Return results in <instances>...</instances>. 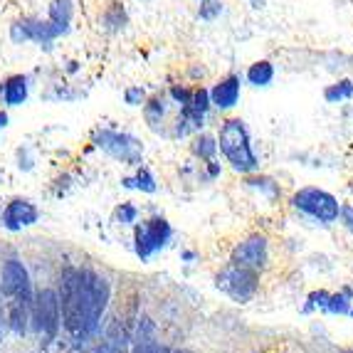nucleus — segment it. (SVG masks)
<instances>
[{
    "mask_svg": "<svg viewBox=\"0 0 353 353\" xmlns=\"http://www.w3.org/2000/svg\"><path fill=\"white\" fill-rule=\"evenodd\" d=\"M215 136H218L220 156H223L225 163H228L237 176L245 178L262 168V161H259L257 151H254V143H252V131H250L248 121L242 117H232V114L223 117Z\"/></svg>",
    "mask_w": 353,
    "mask_h": 353,
    "instance_id": "f257e3e1",
    "label": "nucleus"
},
{
    "mask_svg": "<svg viewBox=\"0 0 353 353\" xmlns=\"http://www.w3.org/2000/svg\"><path fill=\"white\" fill-rule=\"evenodd\" d=\"M0 289L8 296V324L15 334L23 336L28 326L30 306H32V282L23 262L8 259L0 272Z\"/></svg>",
    "mask_w": 353,
    "mask_h": 353,
    "instance_id": "f03ea898",
    "label": "nucleus"
},
{
    "mask_svg": "<svg viewBox=\"0 0 353 353\" xmlns=\"http://www.w3.org/2000/svg\"><path fill=\"white\" fill-rule=\"evenodd\" d=\"M92 143H94V148H99L101 153H106L109 159H114L121 165L136 168V165L143 163L146 146H143L141 139L136 134H131V131L99 124L92 129Z\"/></svg>",
    "mask_w": 353,
    "mask_h": 353,
    "instance_id": "7ed1b4c3",
    "label": "nucleus"
},
{
    "mask_svg": "<svg viewBox=\"0 0 353 353\" xmlns=\"http://www.w3.org/2000/svg\"><path fill=\"white\" fill-rule=\"evenodd\" d=\"M59 314L62 324L74 339H87L84 336V309H82V272L65 270L59 279Z\"/></svg>",
    "mask_w": 353,
    "mask_h": 353,
    "instance_id": "20e7f679",
    "label": "nucleus"
},
{
    "mask_svg": "<svg viewBox=\"0 0 353 353\" xmlns=\"http://www.w3.org/2000/svg\"><path fill=\"white\" fill-rule=\"evenodd\" d=\"M289 205L321 225H334L339 220V215H341L339 198L334 193H329V190L316 188V185H304V188L294 190L292 198H289Z\"/></svg>",
    "mask_w": 353,
    "mask_h": 353,
    "instance_id": "39448f33",
    "label": "nucleus"
},
{
    "mask_svg": "<svg viewBox=\"0 0 353 353\" xmlns=\"http://www.w3.org/2000/svg\"><path fill=\"white\" fill-rule=\"evenodd\" d=\"M82 272V309H84V336H92L99 326L104 309L109 304L112 289L101 274L92 270H79Z\"/></svg>",
    "mask_w": 353,
    "mask_h": 353,
    "instance_id": "423d86ee",
    "label": "nucleus"
},
{
    "mask_svg": "<svg viewBox=\"0 0 353 353\" xmlns=\"http://www.w3.org/2000/svg\"><path fill=\"white\" fill-rule=\"evenodd\" d=\"M173 237V225L163 218V215H153V218H146L141 223H136L134 228V250L136 254L141 257V262L151 259L156 252L171 242Z\"/></svg>",
    "mask_w": 353,
    "mask_h": 353,
    "instance_id": "0eeeda50",
    "label": "nucleus"
},
{
    "mask_svg": "<svg viewBox=\"0 0 353 353\" xmlns=\"http://www.w3.org/2000/svg\"><path fill=\"white\" fill-rule=\"evenodd\" d=\"M30 314H32V324H35V331L42 339V343H52L59 334V324H62L57 292L54 289H40L32 296Z\"/></svg>",
    "mask_w": 353,
    "mask_h": 353,
    "instance_id": "6e6552de",
    "label": "nucleus"
},
{
    "mask_svg": "<svg viewBox=\"0 0 353 353\" xmlns=\"http://www.w3.org/2000/svg\"><path fill=\"white\" fill-rule=\"evenodd\" d=\"M242 89H245V79H242V72L237 70H228L225 74L215 77L208 84L212 109L218 117H228V114L235 112L242 101Z\"/></svg>",
    "mask_w": 353,
    "mask_h": 353,
    "instance_id": "1a4fd4ad",
    "label": "nucleus"
},
{
    "mask_svg": "<svg viewBox=\"0 0 353 353\" xmlns=\"http://www.w3.org/2000/svg\"><path fill=\"white\" fill-rule=\"evenodd\" d=\"M215 287L228 294L232 301H250L259 289V272L248 270V267H237V265H228L215 279Z\"/></svg>",
    "mask_w": 353,
    "mask_h": 353,
    "instance_id": "9d476101",
    "label": "nucleus"
},
{
    "mask_svg": "<svg viewBox=\"0 0 353 353\" xmlns=\"http://www.w3.org/2000/svg\"><path fill=\"white\" fill-rule=\"evenodd\" d=\"M270 262V242L265 235H250L237 242L230 252V265L248 267V270L262 272Z\"/></svg>",
    "mask_w": 353,
    "mask_h": 353,
    "instance_id": "9b49d317",
    "label": "nucleus"
},
{
    "mask_svg": "<svg viewBox=\"0 0 353 353\" xmlns=\"http://www.w3.org/2000/svg\"><path fill=\"white\" fill-rule=\"evenodd\" d=\"M173 112H176V109H173L171 99H168L163 87L153 89L141 106V117H143L146 129L156 136H163V139H165V129H168V121H171Z\"/></svg>",
    "mask_w": 353,
    "mask_h": 353,
    "instance_id": "f8f14e48",
    "label": "nucleus"
},
{
    "mask_svg": "<svg viewBox=\"0 0 353 353\" xmlns=\"http://www.w3.org/2000/svg\"><path fill=\"white\" fill-rule=\"evenodd\" d=\"M97 28L106 37L124 35L126 30L131 28V12L124 0H106L104 6H101L99 15H97Z\"/></svg>",
    "mask_w": 353,
    "mask_h": 353,
    "instance_id": "ddd939ff",
    "label": "nucleus"
},
{
    "mask_svg": "<svg viewBox=\"0 0 353 353\" xmlns=\"http://www.w3.org/2000/svg\"><path fill=\"white\" fill-rule=\"evenodd\" d=\"M23 25H25V32H28V42H35L40 48L45 50H52V45L59 40V37H65L70 30L62 28V25L52 23V20H42L37 15H23Z\"/></svg>",
    "mask_w": 353,
    "mask_h": 353,
    "instance_id": "4468645a",
    "label": "nucleus"
},
{
    "mask_svg": "<svg viewBox=\"0 0 353 353\" xmlns=\"http://www.w3.org/2000/svg\"><path fill=\"white\" fill-rule=\"evenodd\" d=\"M40 220V210H37L35 203L25 201V198H15L6 205L3 210V225L12 232H18L23 228H30Z\"/></svg>",
    "mask_w": 353,
    "mask_h": 353,
    "instance_id": "2eb2a0df",
    "label": "nucleus"
},
{
    "mask_svg": "<svg viewBox=\"0 0 353 353\" xmlns=\"http://www.w3.org/2000/svg\"><path fill=\"white\" fill-rule=\"evenodd\" d=\"M30 87H32V82L23 72L8 74L6 79H0V104L10 106V109L23 106L30 99Z\"/></svg>",
    "mask_w": 353,
    "mask_h": 353,
    "instance_id": "dca6fc26",
    "label": "nucleus"
},
{
    "mask_svg": "<svg viewBox=\"0 0 353 353\" xmlns=\"http://www.w3.org/2000/svg\"><path fill=\"white\" fill-rule=\"evenodd\" d=\"M242 79L252 89H270L274 84V79H277V65L267 57H259L245 67Z\"/></svg>",
    "mask_w": 353,
    "mask_h": 353,
    "instance_id": "f3484780",
    "label": "nucleus"
},
{
    "mask_svg": "<svg viewBox=\"0 0 353 353\" xmlns=\"http://www.w3.org/2000/svg\"><path fill=\"white\" fill-rule=\"evenodd\" d=\"M188 151L195 161H201V163H208V161H215L220 156V148H218V136L215 131L210 129H203L198 134H193L188 139Z\"/></svg>",
    "mask_w": 353,
    "mask_h": 353,
    "instance_id": "a211bd4d",
    "label": "nucleus"
},
{
    "mask_svg": "<svg viewBox=\"0 0 353 353\" xmlns=\"http://www.w3.org/2000/svg\"><path fill=\"white\" fill-rule=\"evenodd\" d=\"M131 353H171V351H168L165 346H161L153 321L143 316L141 324H139V331H136L134 351H131Z\"/></svg>",
    "mask_w": 353,
    "mask_h": 353,
    "instance_id": "6ab92c4d",
    "label": "nucleus"
},
{
    "mask_svg": "<svg viewBox=\"0 0 353 353\" xmlns=\"http://www.w3.org/2000/svg\"><path fill=\"white\" fill-rule=\"evenodd\" d=\"M121 185H124L126 190H139V193H146V195L159 193V181H156L151 168L143 163L136 165L134 176H126L124 181H121Z\"/></svg>",
    "mask_w": 353,
    "mask_h": 353,
    "instance_id": "aec40b11",
    "label": "nucleus"
},
{
    "mask_svg": "<svg viewBox=\"0 0 353 353\" xmlns=\"http://www.w3.org/2000/svg\"><path fill=\"white\" fill-rule=\"evenodd\" d=\"M321 99L331 106L346 104V101H353V79L351 77H339L334 82H329L324 89H321Z\"/></svg>",
    "mask_w": 353,
    "mask_h": 353,
    "instance_id": "412c9836",
    "label": "nucleus"
},
{
    "mask_svg": "<svg viewBox=\"0 0 353 353\" xmlns=\"http://www.w3.org/2000/svg\"><path fill=\"white\" fill-rule=\"evenodd\" d=\"M245 185L254 193H259L262 198H267L270 203H277L279 195H282V188H279V183L274 181L272 176H265V173H250L245 176Z\"/></svg>",
    "mask_w": 353,
    "mask_h": 353,
    "instance_id": "4be33fe9",
    "label": "nucleus"
},
{
    "mask_svg": "<svg viewBox=\"0 0 353 353\" xmlns=\"http://www.w3.org/2000/svg\"><path fill=\"white\" fill-rule=\"evenodd\" d=\"M74 15H77V3H74V0H50L48 20H52V23L62 25V28L72 30Z\"/></svg>",
    "mask_w": 353,
    "mask_h": 353,
    "instance_id": "5701e85b",
    "label": "nucleus"
},
{
    "mask_svg": "<svg viewBox=\"0 0 353 353\" xmlns=\"http://www.w3.org/2000/svg\"><path fill=\"white\" fill-rule=\"evenodd\" d=\"M82 89H74L67 82H52L50 84V92H45V101H77L82 99Z\"/></svg>",
    "mask_w": 353,
    "mask_h": 353,
    "instance_id": "b1692460",
    "label": "nucleus"
},
{
    "mask_svg": "<svg viewBox=\"0 0 353 353\" xmlns=\"http://www.w3.org/2000/svg\"><path fill=\"white\" fill-rule=\"evenodd\" d=\"M181 77L195 87V84H205L208 79H210V70H208V65L203 62V59H193V62H188V65H183Z\"/></svg>",
    "mask_w": 353,
    "mask_h": 353,
    "instance_id": "393cba45",
    "label": "nucleus"
},
{
    "mask_svg": "<svg viewBox=\"0 0 353 353\" xmlns=\"http://www.w3.org/2000/svg\"><path fill=\"white\" fill-rule=\"evenodd\" d=\"M225 12V0H203L195 8V20L201 23H215L220 20V15Z\"/></svg>",
    "mask_w": 353,
    "mask_h": 353,
    "instance_id": "a878e982",
    "label": "nucleus"
},
{
    "mask_svg": "<svg viewBox=\"0 0 353 353\" xmlns=\"http://www.w3.org/2000/svg\"><path fill=\"white\" fill-rule=\"evenodd\" d=\"M148 92L143 84H129V87H124V92H121V101H124L129 109H141L143 101L148 99Z\"/></svg>",
    "mask_w": 353,
    "mask_h": 353,
    "instance_id": "bb28decb",
    "label": "nucleus"
},
{
    "mask_svg": "<svg viewBox=\"0 0 353 353\" xmlns=\"http://www.w3.org/2000/svg\"><path fill=\"white\" fill-rule=\"evenodd\" d=\"M139 220V208L134 203H121L114 208V223L117 225H134Z\"/></svg>",
    "mask_w": 353,
    "mask_h": 353,
    "instance_id": "cd10ccee",
    "label": "nucleus"
},
{
    "mask_svg": "<svg viewBox=\"0 0 353 353\" xmlns=\"http://www.w3.org/2000/svg\"><path fill=\"white\" fill-rule=\"evenodd\" d=\"M8 32H10V40H12V45H28V32H25V25H23V20H12L10 23V28H8Z\"/></svg>",
    "mask_w": 353,
    "mask_h": 353,
    "instance_id": "c85d7f7f",
    "label": "nucleus"
},
{
    "mask_svg": "<svg viewBox=\"0 0 353 353\" xmlns=\"http://www.w3.org/2000/svg\"><path fill=\"white\" fill-rule=\"evenodd\" d=\"M326 309L334 314H346L348 312V292H343V294H336V296H329V301H326Z\"/></svg>",
    "mask_w": 353,
    "mask_h": 353,
    "instance_id": "c756f323",
    "label": "nucleus"
},
{
    "mask_svg": "<svg viewBox=\"0 0 353 353\" xmlns=\"http://www.w3.org/2000/svg\"><path fill=\"white\" fill-rule=\"evenodd\" d=\"M203 168H205V178H208V181H215V178H220V173H223V163H220L218 159L203 163Z\"/></svg>",
    "mask_w": 353,
    "mask_h": 353,
    "instance_id": "7c9ffc66",
    "label": "nucleus"
},
{
    "mask_svg": "<svg viewBox=\"0 0 353 353\" xmlns=\"http://www.w3.org/2000/svg\"><path fill=\"white\" fill-rule=\"evenodd\" d=\"M339 218H341L343 228L353 235V205H341V215Z\"/></svg>",
    "mask_w": 353,
    "mask_h": 353,
    "instance_id": "2f4dec72",
    "label": "nucleus"
},
{
    "mask_svg": "<svg viewBox=\"0 0 353 353\" xmlns=\"http://www.w3.org/2000/svg\"><path fill=\"white\" fill-rule=\"evenodd\" d=\"M77 72H82V62H79V59H70V62L62 67V74H67V77H74Z\"/></svg>",
    "mask_w": 353,
    "mask_h": 353,
    "instance_id": "473e14b6",
    "label": "nucleus"
},
{
    "mask_svg": "<svg viewBox=\"0 0 353 353\" xmlns=\"http://www.w3.org/2000/svg\"><path fill=\"white\" fill-rule=\"evenodd\" d=\"M245 3H248L252 10H265L267 8V0H245Z\"/></svg>",
    "mask_w": 353,
    "mask_h": 353,
    "instance_id": "72a5a7b5",
    "label": "nucleus"
},
{
    "mask_svg": "<svg viewBox=\"0 0 353 353\" xmlns=\"http://www.w3.org/2000/svg\"><path fill=\"white\" fill-rule=\"evenodd\" d=\"M8 121H10V119H8V112H3V109H0V134L8 129Z\"/></svg>",
    "mask_w": 353,
    "mask_h": 353,
    "instance_id": "f704fd0d",
    "label": "nucleus"
},
{
    "mask_svg": "<svg viewBox=\"0 0 353 353\" xmlns=\"http://www.w3.org/2000/svg\"><path fill=\"white\" fill-rule=\"evenodd\" d=\"M173 353H190V351H173Z\"/></svg>",
    "mask_w": 353,
    "mask_h": 353,
    "instance_id": "c9c22d12",
    "label": "nucleus"
},
{
    "mask_svg": "<svg viewBox=\"0 0 353 353\" xmlns=\"http://www.w3.org/2000/svg\"><path fill=\"white\" fill-rule=\"evenodd\" d=\"M193 3H195V6H198V3H203V0H193Z\"/></svg>",
    "mask_w": 353,
    "mask_h": 353,
    "instance_id": "e433bc0d",
    "label": "nucleus"
},
{
    "mask_svg": "<svg viewBox=\"0 0 353 353\" xmlns=\"http://www.w3.org/2000/svg\"><path fill=\"white\" fill-rule=\"evenodd\" d=\"M136 3H148V0H136Z\"/></svg>",
    "mask_w": 353,
    "mask_h": 353,
    "instance_id": "4c0bfd02",
    "label": "nucleus"
},
{
    "mask_svg": "<svg viewBox=\"0 0 353 353\" xmlns=\"http://www.w3.org/2000/svg\"><path fill=\"white\" fill-rule=\"evenodd\" d=\"M346 353H353V348H351V351H346Z\"/></svg>",
    "mask_w": 353,
    "mask_h": 353,
    "instance_id": "58836bf2",
    "label": "nucleus"
}]
</instances>
